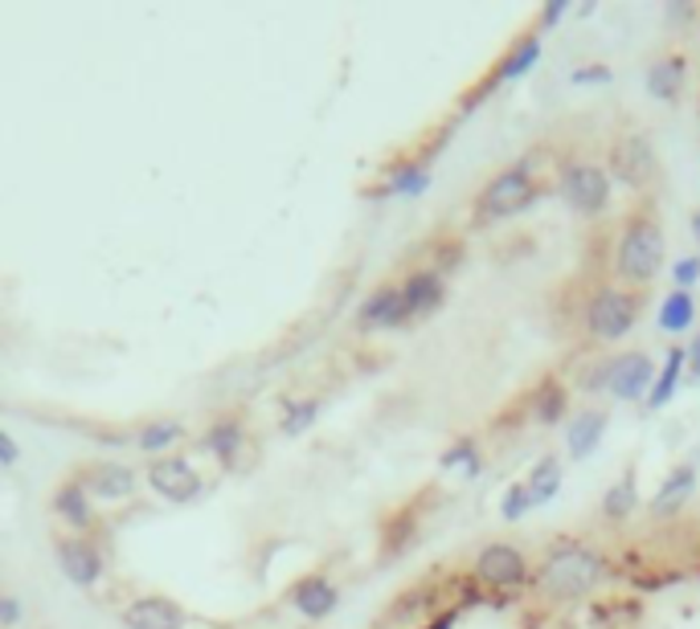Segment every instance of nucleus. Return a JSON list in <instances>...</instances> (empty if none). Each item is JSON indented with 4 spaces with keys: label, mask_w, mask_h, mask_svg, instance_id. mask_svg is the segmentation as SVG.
Returning <instances> with one entry per match:
<instances>
[{
    "label": "nucleus",
    "mask_w": 700,
    "mask_h": 629,
    "mask_svg": "<svg viewBox=\"0 0 700 629\" xmlns=\"http://www.w3.org/2000/svg\"><path fill=\"white\" fill-rule=\"evenodd\" d=\"M607 577V556L590 543L561 540L553 543L536 568V589L545 592L549 601H582L599 589Z\"/></svg>",
    "instance_id": "f257e3e1"
},
{
    "label": "nucleus",
    "mask_w": 700,
    "mask_h": 629,
    "mask_svg": "<svg viewBox=\"0 0 700 629\" xmlns=\"http://www.w3.org/2000/svg\"><path fill=\"white\" fill-rule=\"evenodd\" d=\"M663 270V229L660 221L643 209L631 213L619 229V246H614V278L627 290L651 287Z\"/></svg>",
    "instance_id": "f03ea898"
},
{
    "label": "nucleus",
    "mask_w": 700,
    "mask_h": 629,
    "mask_svg": "<svg viewBox=\"0 0 700 629\" xmlns=\"http://www.w3.org/2000/svg\"><path fill=\"white\" fill-rule=\"evenodd\" d=\"M639 311H643V299L635 290L627 287H599L586 299V311H582V328L594 343H619L627 340L639 323Z\"/></svg>",
    "instance_id": "7ed1b4c3"
},
{
    "label": "nucleus",
    "mask_w": 700,
    "mask_h": 629,
    "mask_svg": "<svg viewBox=\"0 0 700 629\" xmlns=\"http://www.w3.org/2000/svg\"><path fill=\"white\" fill-rule=\"evenodd\" d=\"M536 192L541 189H536L533 172L524 164H512L504 168V172H496V177L480 189V197H475V217H480V221H509V217L524 213V209L536 201Z\"/></svg>",
    "instance_id": "20e7f679"
},
{
    "label": "nucleus",
    "mask_w": 700,
    "mask_h": 629,
    "mask_svg": "<svg viewBox=\"0 0 700 629\" xmlns=\"http://www.w3.org/2000/svg\"><path fill=\"white\" fill-rule=\"evenodd\" d=\"M558 192L578 217H602L611 209V172L594 160H573L561 168Z\"/></svg>",
    "instance_id": "39448f33"
},
{
    "label": "nucleus",
    "mask_w": 700,
    "mask_h": 629,
    "mask_svg": "<svg viewBox=\"0 0 700 629\" xmlns=\"http://www.w3.org/2000/svg\"><path fill=\"white\" fill-rule=\"evenodd\" d=\"M611 172L619 180H623L627 189H651L655 180H660V160H655V148H651L648 136H639V131H631V136H619L611 148Z\"/></svg>",
    "instance_id": "423d86ee"
},
{
    "label": "nucleus",
    "mask_w": 700,
    "mask_h": 629,
    "mask_svg": "<svg viewBox=\"0 0 700 629\" xmlns=\"http://www.w3.org/2000/svg\"><path fill=\"white\" fill-rule=\"evenodd\" d=\"M475 580L496 592L521 589L524 580H529V556H524L516 543H504V540L484 543L480 556H475Z\"/></svg>",
    "instance_id": "0eeeda50"
},
{
    "label": "nucleus",
    "mask_w": 700,
    "mask_h": 629,
    "mask_svg": "<svg viewBox=\"0 0 700 629\" xmlns=\"http://www.w3.org/2000/svg\"><path fill=\"white\" fill-rule=\"evenodd\" d=\"M594 385H602L614 401H639V397L648 401L651 385H655V365L648 352H627L602 368V377Z\"/></svg>",
    "instance_id": "6e6552de"
},
{
    "label": "nucleus",
    "mask_w": 700,
    "mask_h": 629,
    "mask_svg": "<svg viewBox=\"0 0 700 629\" xmlns=\"http://www.w3.org/2000/svg\"><path fill=\"white\" fill-rule=\"evenodd\" d=\"M53 556H58V568H62V577L78 589H95L107 572V560L87 536H62V540L53 543Z\"/></svg>",
    "instance_id": "1a4fd4ad"
},
{
    "label": "nucleus",
    "mask_w": 700,
    "mask_h": 629,
    "mask_svg": "<svg viewBox=\"0 0 700 629\" xmlns=\"http://www.w3.org/2000/svg\"><path fill=\"white\" fill-rule=\"evenodd\" d=\"M148 482L168 503H193L201 495V475L189 466V458H177V453H165V458L148 462Z\"/></svg>",
    "instance_id": "9d476101"
},
{
    "label": "nucleus",
    "mask_w": 700,
    "mask_h": 629,
    "mask_svg": "<svg viewBox=\"0 0 700 629\" xmlns=\"http://www.w3.org/2000/svg\"><path fill=\"white\" fill-rule=\"evenodd\" d=\"M446 299V282L438 270H414V274L402 282V302H406V323L414 319H426L431 311H438Z\"/></svg>",
    "instance_id": "9b49d317"
},
{
    "label": "nucleus",
    "mask_w": 700,
    "mask_h": 629,
    "mask_svg": "<svg viewBox=\"0 0 700 629\" xmlns=\"http://www.w3.org/2000/svg\"><path fill=\"white\" fill-rule=\"evenodd\" d=\"M124 626L128 629H185L189 617L180 613V605L168 601V597H136V601L124 609Z\"/></svg>",
    "instance_id": "f8f14e48"
},
{
    "label": "nucleus",
    "mask_w": 700,
    "mask_h": 629,
    "mask_svg": "<svg viewBox=\"0 0 700 629\" xmlns=\"http://www.w3.org/2000/svg\"><path fill=\"white\" fill-rule=\"evenodd\" d=\"M292 605L307 621H324V617L336 613V605H341V589L332 585L328 577H304L292 585Z\"/></svg>",
    "instance_id": "ddd939ff"
},
{
    "label": "nucleus",
    "mask_w": 700,
    "mask_h": 629,
    "mask_svg": "<svg viewBox=\"0 0 700 629\" xmlns=\"http://www.w3.org/2000/svg\"><path fill=\"white\" fill-rule=\"evenodd\" d=\"M607 409H582V413L570 417V426H565V453H570V462H582L590 453L602 446V433H607Z\"/></svg>",
    "instance_id": "4468645a"
},
{
    "label": "nucleus",
    "mask_w": 700,
    "mask_h": 629,
    "mask_svg": "<svg viewBox=\"0 0 700 629\" xmlns=\"http://www.w3.org/2000/svg\"><path fill=\"white\" fill-rule=\"evenodd\" d=\"M357 323L365 331L373 328H402L406 323V302H402V287H377L369 294V299L361 302V311H357Z\"/></svg>",
    "instance_id": "2eb2a0df"
},
{
    "label": "nucleus",
    "mask_w": 700,
    "mask_h": 629,
    "mask_svg": "<svg viewBox=\"0 0 700 629\" xmlns=\"http://www.w3.org/2000/svg\"><path fill=\"white\" fill-rule=\"evenodd\" d=\"M82 482H87L90 499H107V503H124V499H131V491H136L131 466H119V462H99L95 470H87Z\"/></svg>",
    "instance_id": "dca6fc26"
},
{
    "label": "nucleus",
    "mask_w": 700,
    "mask_h": 629,
    "mask_svg": "<svg viewBox=\"0 0 700 629\" xmlns=\"http://www.w3.org/2000/svg\"><path fill=\"white\" fill-rule=\"evenodd\" d=\"M692 495H697V462H680L672 475L660 482V491L651 499V511H655V516H676Z\"/></svg>",
    "instance_id": "f3484780"
},
{
    "label": "nucleus",
    "mask_w": 700,
    "mask_h": 629,
    "mask_svg": "<svg viewBox=\"0 0 700 629\" xmlns=\"http://www.w3.org/2000/svg\"><path fill=\"white\" fill-rule=\"evenodd\" d=\"M684 78H688L684 58L680 53H663V58H655L648 66V94L655 102H676L680 90H684Z\"/></svg>",
    "instance_id": "a211bd4d"
},
{
    "label": "nucleus",
    "mask_w": 700,
    "mask_h": 629,
    "mask_svg": "<svg viewBox=\"0 0 700 629\" xmlns=\"http://www.w3.org/2000/svg\"><path fill=\"white\" fill-rule=\"evenodd\" d=\"M53 511L70 523V528L82 536V531L90 528V491H87V482L82 479H70L62 482L58 491H53Z\"/></svg>",
    "instance_id": "6ab92c4d"
},
{
    "label": "nucleus",
    "mask_w": 700,
    "mask_h": 629,
    "mask_svg": "<svg viewBox=\"0 0 700 629\" xmlns=\"http://www.w3.org/2000/svg\"><path fill=\"white\" fill-rule=\"evenodd\" d=\"M684 368H688V348H672L668 360H663V368H655V385H651L648 392L651 413H660L663 405L676 397V385H680V372H684Z\"/></svg>",
    "instance_id": "aec40b11"
},
{
    "label": "nucleus",
    "mask_w": 700,
    "mask_h": 629,
    "mask_svg": "<svg viewBox=\"0 0 700 629\" xmlns=\"http://www.w3.org/2000/svg\"><path fill=\"white\" fill-rule=\"evenodd\" d=\"M697 323V299L692 290H672L668 299L660 302V331L663 336H684Z\"/></svg>",
    "instance_id": "412c9836"
},
{
    "label": "nucleus",
    "mask_w": 700,
    "mask_h": 629,
    "mask_svg": "<svg viewBox=\"0 0 700 629\" xmlns=\"http://www.w3.org/2000/svg\"><path fill=\"white\" fill-rule=\"evenodd\" d=\"M541 50H545V46H541V38H536V33H533V38H521V41H516V46L509 50V58H504V62L496 66V78H492V87L524 78L536 62H541Z\"/></svg>",
    "instance_id": "4be33fe9"
},
{
    "label": "nucleus",
    "mask_w": 700,
    "mask_h": 629,
    "mask_svg": "<svg viewBox=\"0 0 700 629\" xmlns=\"http://www.w3.org/2000/svg\"><path fill=\"white\" fill-rule=\"evenodd\" d=\"M426 189H431V168L426 164H397L377 197H406V201H414V197H422Z\"/></svg>",
    "instance_id": "5701e85b"
},
{
    "label": "nucleus",
    "mask_w": 700,
    "mask_h": 629,
    "mask_svg": "<svg viewBox=\"0 0 700 629\" xmlns=\"http://www.w3.org/2000/svg\"><path fill=\"white\" fill-rule=\"evenodd\" d=\"M635 503H639V475L635 470H627L623 479L602 495V516L611 519V523H623V519L635 511Z\"/></svg>",
    "instance_id": "b1692460"
},
{
    "label": "nucleus",
    "mask_w": 700,
    "mask_h": 629,
    "mask_svg": "<svg viewBox=\"0 0 700 629\" xmlns=\"http://www.w3.org/2000/svg\"><path fill=\"white\" fill-rule=\"evenodd\" d=\"M524 487H529V499H533V507L553 503V495L561 491V462H558V458H541V462L529 470Z\"/></svg>",
    "instance_id": "393cba45"
},
{
    "label": "nucleus",
    "mask_w": 700,
    "mask_h": 629,
    "mask_svg": "<svg viewBox=\"0 0 700 629\" xmlns=\"http://www.w3.org/2000/svg\"><path fill=\"white\" fill-rule=\"evenodd\" d=\"M243 446H246V429H243V421H217L209 433H205V450L209 453H217L221 462H234L238 453H243Z\"/></svg>",
    "instance_id": "a878e982"
},
{
    "label": "nucleus",
    "mask_w": 700,
    "mask_h": 629,
    "mask_svg": "<svg viewBox=\"0 0 700 629\" xmlns=\"http://www.w3.org/2000/svg\"><path fill=\"white\" fill-rule=\"evenodd\" d=\"M180 438H185V429H180L177 421H152V426H144L140 433H136V446H140L144 453H160V458H165V450H172Z\"/></svg>",
    "instance_id": "bb28decb"
},
{
    "label": "nucleus",
    "mask_w": 700,
    "mask_h": 629,
    "mask_svg": "<svg viewBox=\"0 0 700 629\" xmlns=\"http://www.w3.org/2000/svg\"><path fill=\"white\" fill-rule=\"evenodd\" d=\"M438 466H443V470H463L467 479H475V475L484 470V458H480V446H475L472 438H459L455 446L438 458Z\"/></svg>",
    "instance_id": "cd10ccee"
},
{
    "label": "nucleus",
    "mask_w": 700,
    "mask_h": 629,
    "mask_svg": "<svg viewBox=\"0 0 700 629\" xmlns=\"http://www.w3.org/2000/svg\"><path fill=\"white\" fill-rule=\"evenodd\" d=\"M561 413H565V389L558 380H545L541 392H536V421L553 426V421H561Z\"/></svg>",
    "instance_id": "c85d7f7f"
},
{
    "label": "nucleus",
    "mask_w": 700,
    "mask_h": 629,
    "mask_svg": "<svg viewBox=\"0 0 700 629\" xmlns=\"http://www.w3.org/2000/svg\"><path fill=\"white\" fill-rule=\"evenodd\" d=\"M319 417V401H287L283 405V433H304Z\"/></svg>",
    "instance_id": "c756f323"
},
{
    "label": "nucleus",
    "mask_w": 700,
    "mask_h": 629,
    "mask_svg": "<svg viewBox=\"0 0 700 629\" xmlns=\"http://www.w3.org/2000/svg\"><path fill=\"white\" fill-rule=\"evenodd\" d=\"M533 511V499H529V487L524 482H512L509 491H504V503H500V516L509 519V523H516V519H524Z\"/></svg>",
    "instance_id": "7c9ffc66"
},
{
    "label": "nucleus",
    "mask_w": 700,
    "mask_h": 629,
    "mask_svg": "<svg viewBox=\"0 0 700 629\" xmlns=\"http://www.w3.org/2000/svg\"><path fill=\"white\" fill-rule=\"evenodd\" d=\"M672 278H676V290H692L700 282V258L697 253H688L680 262L672 266Z\"/></svg>",
    "instance_id": "2f4dec72"
},
{
    "label": "nucleus",
    "mask_w": 700,
    "mask_h": 629,
    "mask_svg": "<svg viewBox=\"0 0 700 629\" xmlns=\"http://www.w3.org/2000/svg\"><path fill=\"white\" fill-rule=\"evenodd\" d=\"M611 78V66H582V70L570 74V87H607Z\"/></svg>",
    "instance_id": "473e14b6"
},
{
    "label": "nucleus",
    "mask_w": 700,
    "mask_h": 629,
    "mask_svg": "<svg viewBox=\"0 0 700 629\" xmlns=\"http://www.w3.org/2000/svg\"><path fill=\"white\" fill-rule=\"evenodd\" d=\"M21 626V601L17 597H0V629Z\"/></svg>",
    "instance_id": "72a5a7b5"
},
{
    "label": "nucleus",
    "mask_w": 700,
    "mask_h": 629,
    "mask_svg": "<svg viewBox=\"0 0 700 629\" xmlns=\"http://www.w3.org/2000/svg\"><path fill=\"white\" fill-rule=\"evenodd\" d=\"M565 13H570V0H549V4H545V13H541V26H558V21H561V17H565Z\"/></svg>",
    "instance_id": "f704fd0d"
},
{
    "label": "nucleus",
    "mask_w": 700,
    "mask_h": 629,
    "mask_svg": "<svg viewBox=\"0 0 700 629\" xmlns=\"http://www.w3.org/2000/svg\"><path fill=\"white\" fill-rule=\"evenodd\" d=\"M17 458H21V446L0 429V466H17Z\"/></svg>",
    "instance_id": "c9c22d12"
},
{
    "label": "nucleus",
    "mask_w": 700,
    "mask_h": 629,
    "mask_svg": "<svg viewBox=\"0 0 700 629\" xmlns=\"http://www.w3.org/2000/svg\"><path fill=\"white\" fill-rule=\"evenodd\" d=\"M459 621V609H446V613H438L434 621H426V629H455Z\"/></svg>",
    "instance_id": "e433bc0d"
},
{
    "label": "nucleus",
    "mask_w": 700,
    "mask_h": 629,
    "mask_svg": "<svg viewBox=\"0 0 700 629\" xmlns=\"http://www.w3.org/2000/svg\"><path fill=\"white\" fill-rule=\"evenodd\" d=\"M688 368L700 377V331H697V340H692V348H688Z\"/></svg>",
    "instance_id": "4c0bfd02"
},
{
    "label": "nucleus",
    "mask_w": 700,
    "mask_h": 629,
    "mask_svg": "<svg viewBox=\"0 0 700 629\" xmlns=\"http://www.w3.org/2000/svg\"><path fill=\"white\" fill-rule=\"evenodd\" d=\"M692 238L700 241V209H697V213H692Z\"/></svg>",
    "instance_id": "58836bf2"
}]
</instances>
